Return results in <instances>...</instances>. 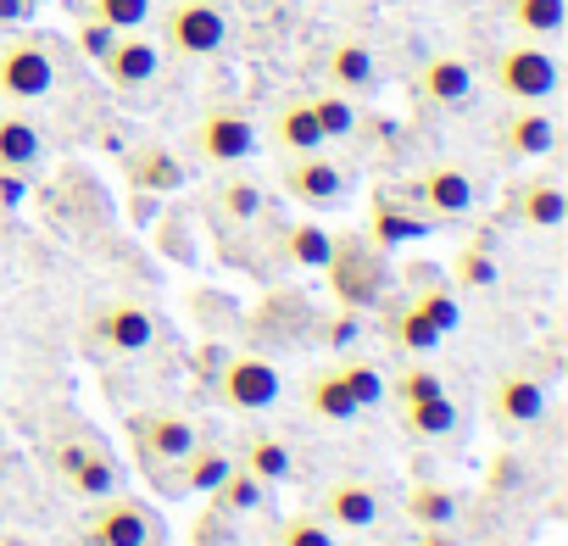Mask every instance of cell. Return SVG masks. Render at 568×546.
I'll list each match as a JSON object with an SVG mask.
<instances>
[{
	"instance_id": "cell-1",
	"label": "cell",
	"mask_w": 568,
	"mask_h": 546,
	"mask_svg": "<svg viewBox=\"0 0 568 546\" xmlns=\"http://www.w3.org/2000/svg\"><path fill=\"white\" fill-rule=\"evenodd\" d=\"M195 441H201V429H195L184 413L145 407V413H134V418H129V446H134L140 468H151V474H173V468L190 457V446H195Z\"/></svg>"
},
{
	"instance_id": "cell-2",
	"label": "cell",
	"mask_w": 568,
	"mask_h": 546,
	"mask_svg": "<svg viewBox=\"0 0 568 546\" xmlns=\"http://www.w3.org/2000/svg\"><path fill=\"white\" fill-rule=\"evenodd\" d=\"M490 79H496V90L513 107H540L557 90V57L546 46H535V40H518V46H501L496 51Z\"/></svg>"
},
{
	"instance_id": "cell-3",
	"label": "cell",
	"mask_w": 568,
	"mask_h": 546,
	"mask_svg": "<svg viewBox=\"0 0 568 546\" xmlns=\"http://www.w3.org/2000/svg\"><path fill=\"white\" fill-rule=\"evenodd\" d=\"M223 40H229V18H223L217 0H173L162 12V46L173 57L201 62V57H217Z\"/></svg>"
},
{
	"instance_id": "cell-4",
	"label": "cell",
	"mask_w": 568,
	"mask_h": 546,
	"mask_svg": "<svg viewBox=\"0 0 568 546\" xmlns=\"http://www.w3.org/2000/svg\"><path fill=\"white\" fill-rule=\"evenodd\" d=\"M190 145H195V156L206 168H240L256 151V123H251L245 107H206L195 134H190Z\"/></svg>"
},
{
	"instance_id": "cell-5",
	"label": "cell",
	"mask_w": 568,
	"mask_h": 546,
	"mask_svg": "<svg viewBox=\"0 0 568 546\" xmlns=\"http://www.w3.org/2000/svg\"><path fill=\"white\" fill-rule=\"evenodd\" d=\"M57 479H62L68 496H79V502H101V496L118 491L123 474H118V457H112L101 441L73 435V441L57 446Z\"/></svg>"
},
{
	"instance_id": "cell-6",
	"label": "cell",
	"mask_w": 568,
	"mask_h": 546,
	"mask_svg": "<svg viewBox=\"0 0 568 546\" xmlns=\"http://www.w3.org/2000/svg\"><path fill=\"white\" fill-rule=\"evenodd\" d=\"M84 546H156V513L134 496H101L84 518Z\"/></svg>"
},
{
	"instance_id": "cell-7",
	"label": "cell",
	"mask_w": 568,
	"mask_h": 546,
	"mask_svg": "<svg viewBox=\"0 0 568 546\" xmlns=\"http://www.w3.org/2000/svg\"><path fill=\"white\" fill-rule=\"evenodd\" d=\"M51 90H57V62L40 40L0 46V101L29 107V101H45Z\"/></svg>"
},
{
	"instance_id": "cell-8",
	"label": "cell",
	"mask_w": 568,
	"mask_h": 546,
	"mask_svg": "<svg viewBox=\"0 0 568 546\" xmlns=\"http://www.w3.org/2000/svg\"><path fill=\"white\" fill-rule=\"evenodd\" d=\"M324 273H329V285H335V296H341V302L363 307V302H374V296H379V280H385V267H379V245L352 240V234H335Z\"/></svg>"
},
{
	"instance_id": "cell-9",
	"label": "cell",
	"mask_w": 568,
	"mask_h": 546,
	"mask_svg": "<svg viewBox=\"0 0 568 546\" xmlns=\"http://www.w3.org/2000/svg\"><path fill=\"white\" fill-rule=\"evenodd\" d=\"M474 179H468V168H457V162H429L413 184H407V201L424 212V218H463L468 206H474Z\"/></svg>"
},
{
	"instance_id": "cell-10",
	"label": "cell",
	"mask_w": 568,
	"mask_h": 546,
	"mask_svg": "<svg viewBox=\"0 0 568 546\" xmlns=\"http://www.w3.org/2000/svg\"><path fill=\"white\" fill-rule=\"evenodd\" d=\"M217 396H223V407H234V413H262V407L278 402V368H273L267 357H256V352H240V357L223 363Z\"/></svg>"
},
{
	"instance_id": "cell-11",
	"label": "cell",
	"mask_w": 568,
	"mask_h": 546,
	"mask_svg": "<svg viewBox=\"0 0 568 546\" xmlns=\"http://www.w3.org/2000/svg\"><path fill=\"white\" fill-rule=\"evenodd\" d=\"M278 184H284V195L302 201V206H335V201L352 190L346 168H341L335 156H324V151L291 156V162H284V173H278Z\"/></svg>"
},
{
	"instance_id": "cell-12",
	"label": "cell",
	"mask_w": 568,
	"mask_h": 546,
	"mask_svg": "<svg viewBox=\"0 0 568 546\" xmlns=\"http://www.w3.org/2000/svg\"><path fill=\"white\" fill-rule=\"evenodd\" d=\"M90 335H95V346L112 352V357H140V352L156 341V318H151L140 302H106V307H95Z\"/></svg>"
},
{
	"instance_id": "cell-13",
	"label": "cell",
	"mask_w": 568,
	"mask_h": 546,
	"mask_svg": "<svg viewBox=\"0 0 568 546\" xmlns=\"http://www.w3.org/2000/svg\"><path fill=\"white\" fill-rule=\"evenodd\" d=\"M101 73H106V84L112 90H145L156 73H162V46L156 40H145L140 29H123L106 51H101Z\"/></svg>"
},
{
	"instance_id": "cell-14",
	"label": "cell",
	"mask_w": 568,
	"mask_h": 546,
	"mask_svg": "<svg viewBox=\"0 0 568 546\" xmlns=\"http://www.w3.org/2000/svg\"><path fill=\"white\" fill-rule=\"evenodd\" d=\"M496 145H501V156H513V162H535V156H546V151L557 145V123H551L540 107H513V112L496 123Z\"/></svg>"
},
{
	"instance_id": "cell-15",
	"label": "cell",
	"mask_w": 568,
	"mask_h": 546,
	"mask_svg": "<svg viewBox=\"0 0 568 546\" xmlns=\"http://www.w3.org/2000/svg\"><path fill=\"white\" fill-rule=\"evenodd\" d=\"M318 518L329 529H374L379 524V491L363 485V479H335L318 496Z\"/></svg>"
},
{
	"instance_id": "cell-16",
	"label": "cell",
	"mask_w": 568,
	"mask_h": 546,
	"mask_svg": "<svg viewBox=\"0 0 568 546\" xmlns=\"http://www.w3.org/2000/svg\"><path fill=\"white\" fill-rule=\"evenodd\" d=\"M418 95L429 107H463L474 95V68L457 57V51H435L424 68H418Z\"/></svg>"
},
{
	"instance_id": "cell-17",
	"label": "cell",
	"mask_w": 568,
	"mask_h": 546,
	"mask_svg": "<svg viewBox=\"0 0 568 546\" xmlns=\"http://www.w3.org/2000/svg\"><path fill=\"white\" fill-rule=\"evenodd\" d=\"M490 413H496V424L524 429V424H535L546 413V385L535 374H501L490 385Z\"/></svg>"
},
{
	"instance_id": "cell-18",
	"label": "cell",
	"mask_w": 568,
	"mask_h": 546,
	"mask_svg": "<svg viewBox=\"0 0 568 546\" xmlns=\"http://www.w3.org/2000/svg\"><path fill=\"white\" fill-rule=\"evenodd\" d=\"M123 179H129L134 190H145V195H173V190L190 179V168H184L168 145H140V151H129Z\"/></svg>"
},
{
	"instance_id": "cell-19",
	"label": "cell",
	"mask_w": 568,
	"mask_h": 546,
	"mask_svg": "<svg viewBox=\"0 0 568 546\" xmlns=\"http://www.w3.org/2000/svg\"><path fill=\"white\" fill-rule=\"evenodd\" d=\"M324 79H329V90H341V95H368V90L379 84V62H374V51H368L363 40H341V46L324 57Z\"/></svg>"
},
{
	"instance_id": "cell-20",
	"label": "cell",
	"mask_w": 568,
	"mask_h": 546,
	"mask_svg": "<svg viewBox=\"0 0 568 546\" xmlns=\"http://www.w3.org/2000/svg\"><path fill=\"white\" fill-rule=\"evenodd\" d=\"M267 134H273V145H278L284 156H307V151H324V145H329L324 129H318V118H313V101H284V107L273 112Z\"/></svg>"
},
{
	"instance_id": "cell-21",
	"label": "cell",
	"mask_w": 568,
	"mask_h": 546,
	"mask_svg": "<svg viewBox=\"0 0 568 546\" xmlns=\"http://www.w3.org/2000/svg\"><path fill=\"white\" fill-rule=\"evenodd\" d=\"M513 218L518 223H529V229H557L562 218H568V195H562V184L557 179H524L518 190H513Z\"/></svg>"
},
{
	"instance_id": "cell-22",
	"label": "cell",
	"mask_w": 568,
	"mask_h": 546,
	"mask_svg": "<svg viewBox=\"0 0 568 546\" xmlns=\"http://www.w3.org/2000/svg\"><path fill=\"white\" fill-rule=\"evenodd\" d=\"M40 156H45L40 123L29 112H0V168L29 173V168H40Z\"/></svg>"
},
{
	"instance_id": "cell-23",
	"label": "cell",
	"mask_w": 568,
	"mask_h": 546,
	"mask_svg": "<svg viewBox=\"0 0 568 546\" xmlns=\"http://www.w3.org/2000/svg\"><path fill=\"white\" fill-rule=\"evenodd\" d=\"M424 229H429V218H424L418 206H402V201L379 195V201H374V223H368V245L390 251V245H402V240H418Z\"/></svg>"
},
{
	"instance_id": "cell-24",
	"label": "cell",
	"mask_w": 568,
	"mask_h": 546,
	"mask_svg": "<svg viewBox=\"0 0 568 546\" xmlns=\"http://www.w3.org/2000/svg\"><path fill=\"white\" fill-rule=\"evenodd\" d=\"M302 402H307V413H313V418H324V424H346V418H357V413H363V407L352 402V391H346L341 368L313 374V380H307V391H302Z\"/></svg>"
},
{
	"instance_id": "cell-25",
	"label": "cell",
	"mask_w": 568,
	"mask_h": 546,
	"mask_svg": "<svg viewBox=\"0 0 568 546\" xmlns=\"http://www.w3.org/2000/svg\"><path fill=\"white\" fill-rule=\"evenodd\" d=\"M245 474H256L262 485H278V479H291V468H296V452L284 446L278 435H251L245 446H240V457H234Z\"/></svg>"
},
{
	"instance_id": "cell-26",
	"label": "cell",
	"mask_w": 568,
	"mask_h": 546,
	"mask_svg": "<svg viewBox=\"0 0 568 546\" xmlns=\"http://www.w3.org/2000/svg\"><path fill=\"white\" fill-rule=\"evenodd\" d=\"M229 468H234V452L195 441V446H190V457H184V463H179L173 474H179V491H217Z\"/></svg>"
},
{
	"instance_id": "cell-27",
	"label": "cell",
	"mask_w": 568,
	"mask_h": 546,
	"mask_svg": "<svg viewBox=\"0 0 568 546\" xmlns=\"http://www.w3.org/2000/svg\"><path fill=\"white\" fill-rule=\"evenodd\" d=\"M562 18H568L562 0H507V23H513L524 40H551V34H562Z\"/></svg>"
},
{
	"instance_id": "cell-28",
	"label": "cell",
	"mask_w": 568,
	"mask_h": 546,
	"mask_svg": "<svg viewBox=\"0 0 568 546\" xmlns=\"http://www.w3.org/2000/svg\"><path fill=\"white\" fill-rule=\"evenodd\" d=\"M329 245H335V234L318 229V223H291V229L278 234L284 262H296V267H324L329 262Z\"/></svg>"
},
{
	"instance_id": "cell-29",
	"label": "cell",
	"mask_w": 568,
	"mask_h": 546,
	"mask_svg": "<svg viewBox=\"0 0 568 546\" xmlns=\"http://www.w3.org/2000/svg\"><path fill=\"white\" fill-rule=\"evenodd\" d=\"M402 424H407L413 435H424V441H435V435H452V429H457V407H452V396L440 391V396H424V402H407V407H402Z\"/></svg>"
},
{
	"instance_id": "cell-30",
	"label": "cell",
	"mask_w": 568,
	"mask_h": 546,
	"mask_svg": "<svg viewBox=\"0 0 568 546\" xmlns=\"http://www.w3.org/2000/svg\"><path fill=\"white\" fill-rule=\"evenodd\" d=\"M212 502H217L223 513H256V507L267 502V485H262L256 474H245V468L234 463V468L223 474V485L212 491Z\"/></svg>"
},
{
	"instance_id": "cell-31",
	"label": "cell",
	"mask_w": 568,
	"mask_h": 546,
	"mask_svg": "<svg viewBox=\"0 0 568 546\" xmlns=\"http://www.w3.org/2000/svg\"><path fill=\"white\" fill-rule=\"evenodd\" d=\"M307 101H313V118H318L324 140H346V134H357V107H352V95L324 90V95H307Z\"/></svg>"
},
{
	"instance_id": "cell-32",
	"label": "cell",
	"mask_w": 568,
	"mask_h": 546,
	"mask_svg": "<svg viewBox=\"0 0 568 546\" xmlns=\"http://www.w3.org/2000/svg\"><path fill=\"white\" fill-rule=\"evenodd\" d=\"M335 368H341V380H346V391H352V402H357V407L385 402V374H379L368 357H346V363H335Z\"/></svg>"
},
{
	"instance_id": "cell-33",
	"label": "cell",
	"mask_w": 568,
	"mask_h": 546,
	"mask_svg": "<svg viewBox=\"0 0 568 546\" xmlns=\"http://www.w3.org/2000/svg\"><path fill=\"white\" fill-rule=\"evenodd\" d=\"M390 335H396V346H407V352H429V346H440V330L407 302L396 318H390Z\"/></svg>"
},
{
	"instance_id": "cell-34",
	"label": "cell",
	"mask_w": 568,
	"mask_h": 546,
	"mask_svg": "<svg viewBox=\"0 0 568 546\" xmlns=\"http://www.w3.org/2000/svg\"><path fill=\"white\" fill-rule=\"evenodd\" d=\"M278 546H335V529L318 513H291L278 524Z\"/></svg>"
},
{
	"instance_id": "cell-35",
	"label": "cell",
	"mask_w": 568,
	"mask_h": 546,
	"mask_svg": "<svg viewBox=\"0 0 568 546\" xmlns=\"http://www.w3.org/2000/svg\"><path fill=\"white\" fill-rule=\"evenodd\" d=\"M90 18H101L106 29H145L151 18V0H90Z\"/></svg>"
},
{
	"instance_id": "cell-36",
	"label": "cell",
	"mask_w": 568,
	"mask_h": 546,
	"mask_svg": "<svg viewBox=\"0 0 568 546\" xmlns=\"http://www.w3.org/2000/svg\"><path fill=\"white\" fill-rule=\"evenodd\" d=\"M385 391H390V396H396V402L407 407V402H424V396H440L446 385H440V374H435V368H424V363H413V368H402V374H396V385H385Z\"/></svg>"
},
{
	"instance_id": "cell-37",
	"label": "cell",
	"mask_w": 568,
	"mask_h": 546,
	"mask_svg": "<svg viewBox=\"0 0 568 546\" xmlns=\"http://www.w3.org/2000/svg\"><path fill=\"white\" fill-rule=\"evenodd\" d=\"M407 507H413V518H418V524H429V529H435V524H452V507H457V502H452L446 491H435V485H418V491L407 496Z\"/></svg>"
},
{
	"instance_id": "cell-38",
	"label": "cell",
	"mask_w": 568,
	"mask_h": 546,
	"mask_svg": "<svg viewBox=\"0 0 568 546\" xmlns=\"http://www.w3.org/2000/svg\"><path fill=\"white\" fill-rule=\"evenodd\" d=\"M413 307H418L440 335H452V330H457V302H452V291H418V296H413Z\"/></svg>"
},
{
	"instance_id": "cell-39",
	"label": "cell",
	"mask_w": 568,
	"mask_h": 546,
	"mask_svg": "<svg viewBox=\"0 0 568 546\" xmlns=\"http://www.w3.org/2000/svg\"><path fill=\"white\" fill-rule=\"evenodd\" d=\"M223 212H229V218H256V212H262V190L245 184V179L223 184Z\"/></svg>"
},
{
	"instance_id": "cell-40",
	"label": "cell",
	"mask_w": 568,
	"mask_h": 546,
	"mask_svg": "<svg viewBox=\"0 0 568 546\" xmlns=\"http://www.w3.org/2000/svg\"><path fill=\"white\" fill-rule=\"evenodd\" d=\"M457 280H463V285H490V280H496V262H490V251H485V245H468V251H463Z\"/></svg>"
},
{
	"instance_id": "cell-41",
	"label": "cell",
	"mask_w": 568,
	"mask_h": 546,
	"mask_svg": "<svg viewBox=\"0 0 568 546\" xmlns=\"http://www.w3.org/2000/svg\"><path fill=\"white\" fill-rule=\"evenodd\" d=\"M112 40H118V29H106L101 18H84V23H79V46H84V57L101 62V51H106Z\"/></svg>"
},
{
	"instance_id": "cell-42",
	"label": "cell",
	"mask_w": 568,
	"mask_h": 546,
	"mask_svg": "<svg viewBox=\"0 0 568 546\" xmlns=\"http://www.w3.org/2000/svg\"><path fill=\"white\" fill-rule=\"evenodd\" d=\"M352 335H357V318H335L329 324V346H346Z\"/></svg>"
},
{
	"instance_id": "cell-43",
	"label": "cell",
	"mask_w": 568,
	"mask_h": 546,
	"mask_svg": "<svg viewBox=\"0 0 568 546\" xmlns=\"http://www.w3.org/2000/svg\"><path fill=\"white\" fill-rule=\"evenodd\" d=\"M424 546H452V540H446V535H435V529H429V535H424Z\"/></svg>"
}]
</instances>
